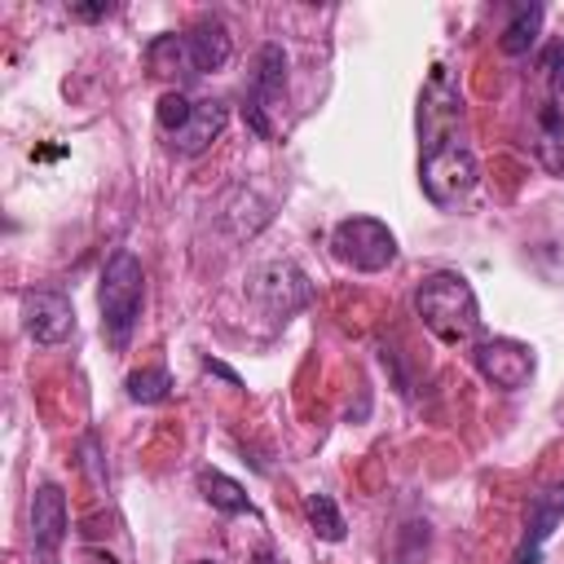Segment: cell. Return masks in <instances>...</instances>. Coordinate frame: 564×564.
Returning <instances> with one entry per match:
<instances>
[{
    "label": "cell",
    "instance_id": "obj_20",
    "mask_svg": "<svg viewBox=\"0 0 564 564\" xmlns=\"http://www.w3.org/2000/svg\"><path fill=\"white\" fill-rule=\"evenodd\" d=\"M189 115H194V101L181 93V88H167L163 97H159V106H154V119H159V128L172 137V132H181L185 123H189Z\"/></svg>",
    "mask_w": 564,
    "mask_h": 564
},
{
    "label": "cell",
    "instance_id": "obj_2",
    "mask_svg": "<svg viewBox=\"0 0 564 564\" xmlns=\"http://www.w3.org/2000/svg\"><path fill=\"white\" fill-rule=\"evenodd\" d=\"M97 304H101V330H106L110 348H128V339L141 322V304H145V269L132 251H115L106 260Z\"/></svg>",
    "mask_w": 564,
    "mask_h": 564
},
{
    "label": "cell",
    "instance_id": "obj_19",
    "mask_svg": "<svg viewBox=\"0 0 564 564\" xmlns=\"http://www.w3.org/2000/svg\"><path fill=\"white\" fill-rule=\"evenodd\" d=\"M304 516H308V524H313V533L322 542H344L348 524H344V516H339V507H335L330 494H308L304 498Z\"/></svg>",
    "mask_w": 564,
    "mask_h": 564
},
{
    "label": "cell",
    "instance_id": "obj_16",
    "mask_svg": "<svg viewBox=\"0 0 564 564\" xmlns=\"http://www.w3.org/2000/svg\"><path fill=\"white\" fill-rule=\"evenodd\" d=\"M538 31H542V4H520V9L511 13V22L502 26L498 48H502L507 57H524V53L538 44Z\"/></svg>",
    "mask_w": 564,
    "mask_h": 564
},
{
    "label": "cell",
    "instance_id": "obj_23",
    "mask_svg": "<svg viewBox=\"0 0 564 564\" xmlns=\"http://www.w3.org/2000/svg\"><path fill=\"white\" fill-rule=\"evenodd\" d=\"M70 13H75V18H84V22H97V18H106V13H110V4H70Z\"/></svg>",
    "mask_w": 564,
    "mask_h": 564
},
{
    "label": "cell",
    "instance_id": "obj_13",
    "mask_svg": "<svg viewBox=\"0 0 564 564\" xmlns=\"http://www.w3.org/2000/svg\"><path fill=\"white\" fill-rule=\"evenodd\" d=\"M286 93V53L282 44H264L256 53V70H251V88H247V101H256L260 110H273Z\"/></svg>",
    "mask_w": 564,
    "mask_h": 564
},
{
    "label": "cell",
    "instance_id": "obj_9",
    "mask_svg": "<svg viewBox=\"0 0 564 564\" xmlns=\"http://www.w3.org/2000/svg\"><path fill=\"white\" fill-rule=\"evenodd\" d=\"M22 326L35 344H62L75 335V308L62 291H26L22 295Z\"/></svg>",
    "mask_w": 564,
    "mask_h": 564
},
{
    "label": "cell",
    "instance_id": "obj_5",
    "mask_svg": "<svg viewBox=\"0 0 564 564\" xmlns=\"http://www.w3.org/2000/svg\"><path fill=\"white\" fill-rule=\"evenodd\" d=\"M458 128H463V93L445 66H432V75L419 93V145L436 150V145L454 141Z\"/></svg>",
    "mask_w": 564,
    "mask_h": 564
},
{
    "label": "cell",
    "instance_id": "obj_26",
    "mask_svg": "<svg viewBox=\"0 0 564 564\" xmlns=\"http://www.w3.org/2000/svg\"><path fill=\"white\" fill-rule=\"evenodd\" d=\"M194 564H212V560H194Z\"/></svg>",
    "mask_w": 564,
    "mask_h": 564
},
{
    "label": "cell",
    "instance_id": "obj_3",
    "mask_svg": "<svg viewBox=\"0 0 564 564\" xmlns=\"http://www.w3.org/2000/svg\"><path fill=\"white\" fill-rule=\"evenodd\" d=\"M419 181H423V194L436 203V207H458L476 181H480V167H476V154L467 150L463 137L436 145V150H423L419 159Z\"/></svg>",
    "mask_w": 564,
    "mask_h": 564
},
{
    "label": "cell",
    "instance_id": "obj_17",
    "mask_svg": "<svg viewBox=\"0 0 564 564\" xmlns=\"http://www.w3.org/2000/svg\"><path fill=\"white\" fill-rule=\"evenodd\" d=\"M198 489H203V498H207L216 511H225V516H242V511H251L247 489H242L238 480H229L225 471H216V467H203V471H198Z\"/></svg>",
    "mask_w": 564,
    "mask_h": 564
},
{
    "label": "cell",
    "instance_id": "obj_4",
    "mask_svg": "<svg viewBox=\"0 0 564 564\" xmlns=\"http://www.w3.org/2000/svg\"><path fill=\"white\" fill-rule=\"evenodd\" d=\"M330 251H335V260H344L357 273H379L397 260V238L375 216H344L330 229Z\"/></svg>",
    "mask_w": 564,
    "mask_h": 564
},
{
    "label": "cell",
    "instance_id": "obj_11",
    "mask_svg": "<svg viewBox=\"0 0 564 564\" xmlns=\"http://www.w3.org/2000/svg\"><path fill=\"white\" fill-rule=\"evenodd\" d=\"M225 119H229V110H225V101H216V97H203V101H194V115H189V123L181 128V132H172V150L176 154H185V159H194V154H203L220 132H225Z\"/></svg>",
    "mask_w": 564,
    "mask_h": 564
},
{
    "label": "cell",
    "instance_id": "obj_6",
    "mask_svg": "<svg viewBox=\"0 0 564 564\" xmlns=\"http://www.w3.org/2000/svg\"><path fill=\"white\" fill-rule=\"evenodd\" d=\"M251 295H256V304L264 308V317L286 322L291 313H300V308L313 300V286H308V278H304L300 264H291V260H269V264L256 269Z\"/></svg>",
    "mask_w": 564,
    "mask_h": 564
},
{
    "label": "cell",
    "instance_id": "obj_25",
    "mask_svg": "<svg viewBox=\"0 0 564 564\" xmlns=\"http://www.w3.org/2000/svg\"><path fill=\"white\" fill-rule=\"evenodd\" d=\"M251 564H273V555H269V551H260V555H256Z\"/></svg>",
    "mask_w": 564,
    "mask_h": 564
},
{
    "label": "cell",
    "instance_id": "obj_24",
    "mask_svg": "<svg viewBox=\"0 0 564 564\" xmlns=\"http://www.w3.org/2000/svg\"><path fill=\"white\" fill-rule=\"evenodd\" d=\"M203 366H207V370H212V375H220V379H225V383H229V388H238V383H242V379H238V375H234V370H229V366H225V361H212V357H203Z\"/></svg>",
    "mask_w": 564,
    "mask_h": 564
},
{
    "label": "cell",
    "instance_id": "obj_21",
    "mask_svg": "<svg viewBox=\"0 0 564 564\" xmlns=\"http://www.w3.org/2000/svg\"><path fill=\"white\" fill-rule=\"evenodd\" d=\"M542 70H546V88H551V101H555V93L564 88V44H551L542 53Z\"/></svg>",
    "mask_w": 564,
    "mask_h": 564
},
{
    "label": "cell",
    "instance_id": "obj_8",
    "mask_svg": "<svg viewBox=\"0 0 564 564\" xmlns=\"http://www.w3.org/2000/svg\"><path fill=\"white\" fill-rule=\"evenodd\" d=\"M66 529H70L66 494L53 480H44L31 494V546H35V560L40 564H57V551L66 542Z\"/></svg>",
    "mask_w": 564,
    "mask_h": 564
},
{
    "label": "cell",
    "instance_id": "obj_1",
    "mask_svg": "<svg viewBox=\"0 0 564 564\" xmlns=\"http://www.w3.org/2000/svg\"><path fill=\"white\" fill-rule=\"evenodd\" d=\"M414 313L441 344H471L480 330V304L463 273H427L414 291Z\"/></svg>",
    "mask_w": 564,
    "mask_h": 564
},
{
    "label": "cell",
    "instance_id": "obj_12",
    "mask_svg": "<svg viewBox=\"0 0 564 564\" xmlns=\"http://www.w3.org/2000/svg\"><path fill=\"white\" fill-rule=\"evenodd\" d=\"M185 44H189V57H194V70L198 75H212L229 62L234 44H229V31L220 18H198L189 31H185Z\"/></svg>",
    "mask_w": 564,
    "mask_h": 564
},
{
    "label": "cell",
    "instance_id": "obj_18",
    "mask_svg": "<svg viewBox=\"0 0 564 564\" xmlns=\"http://www.w3.org/2000/svg\"><path fill=\"white\" fill-rule=\"evenodd\" d=\"M123 388H128V401H137V405H159V401L172 397V375H167L163 366H141V370L128 375Z\"/></svg>",
    "mask_w": 564,
    "mask_h": 564
},
{
    "label": "cell",
    "instance_id": "obj_15",
    "mask_svg": "<svg viewBox=\"0 0 564 564\" xmlns=\"http://www.w3.org/2000/svg\"><path fill=\"white\" fill-rule=\"evenodd\" d=\"M538 159L546 172H564V110L555 101L538 106V141H533Z\"/></svg>",
    "mask_w": 564,
    "mask_h": 564
},
{
    "label": "cell",
    "instance_id": "obj_14",
    "mask_svg": "<svg viewBox=\"0 0 564 564\" xmlns=\"http://www.w3.org/2000/svg\"><path fill=\"white\" fill-rule=\"evenodd\" d=\"M145 66H150L154 79H176V84H185V79L198 75L194 70V57H189V44H185V31L181 35L176 31L154 35L150 48H145Z\"/></svg>",
    "mask_w": 564,
    "mask_h": 564
},
{
    "label": "cell",
    "instance_id": "obj_7",
    "mask_svg": "<svg viewBox=\"0 0 564 564\" xmlns=\"http://www.w3.org/2000/svg\"><path fill=\"white\" fill-rule=\"evenodd\" d=\"M471 361H476L480 379H489V383L502 388V392L524 388V383L533 379V370H538L533 348L520 344V339H480V344L471 348Z\"/></svg>",
    "mask_w": 564,
    "mask_h": 564
},
{
    "label": "cell",
    "instance_id": "obj_27",
    "mask_svg": "<svg viewBox=\"0 0 564 564\" xmlns=\"http://www.w3.org/2000/svg\"><path fill=\"white\" fill-rule=\"evenodd\" d=\"M392 564H397V560H392Z\"/></svg>",
    "mask_w": 564,
    "mask_h": 564
},
{
    "label": "cell",
    "instance_id": "obj_10",
    "mask_svg": "<svg viewBox=\"0 0 564 564\" xmlns=\"http://www.w3.org/2000/svg\"><path fill=\"white\" fill-rule=\"evenodd\" d=\"M564 520V480L538 489L529 498V516H524V538L516 546V564H542V546L555 533V524Z\"/></svg>",
    "mask_w": 564,
    "mask_h": 564
},
{
    "label": "cell",
    "instance_id": "obj_22",
    "mask_svg": "<svg viewBox=\"0 0 564 564\" xmlns=\"http://www.w3.org/2000/svg\"><path fill=\"white\" fill-rule=\"evenodd\" d=\"M242 119L251 123V132H256V137H273L269 110H260V106H256V101H247V97H242Z\"/></svg>",
    "mask_w": 564,
    "mask_h": 564
}]
</instances>
